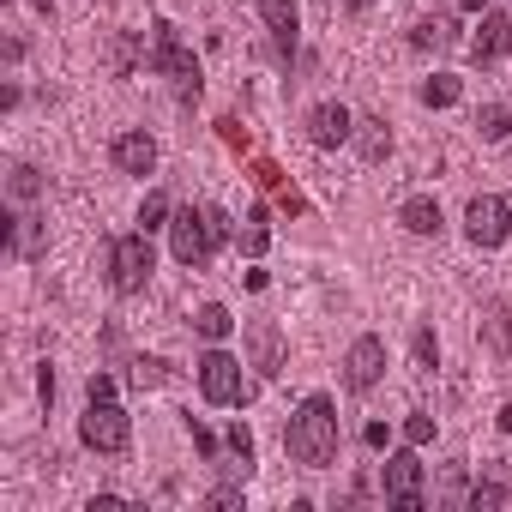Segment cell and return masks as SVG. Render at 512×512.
Wrapping results in <instances>:
<instances>
[{
	"mask_svg": "<svg viewBox=\"0 0 512 512\" xmlns=\"http://www.w3.org/2000/svg\"><path fill=\"white\" fill-rule=\"evenodd\" d=\"M284 446H290V458H296L302 470H326V464L338 458V410H332L326 392H308V398H302V410H296L290 428H284Z\"/></svg>",
	"mask_w": 512,
	"mask_h": 512,
	"instance_id": "obj_1",
	"label": "cell"
},
{
	"mask_svg": "<svg viewBox=\"0 0 512 512\" xmlns=\"http://www.w3.org/2000/svg\"><path fill=\"white\" fill-rule=\"evenodd\" d=\"M229 241V217H223V205H181L175 217H169V247H175V260L181 266H205L211 253Z\"/></svg>",
	"mask_w": 512,
	"mask_h": 512,
	"instance_id": "obj_2",
	"label": "cell"
},
{
	"mask_svg": "<svg viewBox=\"0 0 512 512\" xmlns=\"http://www.w3.org/2000/svg\"><path fill=\"white\" fill-rule=\"evenodd\" d=\"M151 67H157L163 79H175L181 103H199L205 79H199V61H193V49L175 37V25H157V31H151Z\"/></svg>",
	"mask_w": 512,
	"mask_h": 512,
	"instance_id": "obj_3",
	"label": "cell"
},
{
	"mask_svg": "<svg viewBox=\"0 0 512 512\" xmlns=\"http://www.w3.org/2000/svg\"><path fill=\"white\" fill-rule=\"evenodd\" d=\"M151 272H157V253H151V235H145V229H133V235H121V241L109 247V284H115L121 296L145 290Z\"/></svg>",
	"mask_w": 512,
	"mask_h": 512,
	"instance_id": "obj_4",
	"label": "cell"
},
{
	"mask_svg": "<svg viewBox=\"0 0 512 512\" xmlns=\"http://www.w3.org/2000/svg\"><path fill=\"white\" fill-rule=\"evenodd\" d=\"M79 440H85L91 452H127L133 422H127V410H121L115 398H91V410H85V422H79Z\"/></svg>",
	"mask_w": 512,
	"mask_h": 512,
	"instance_id": "obj_5",
	"label": "cell"
},
{
	"mask_svg": "<svg viewBox=\"0 0 512 512\" xmlns=\"http://www.w3.org/2000/svg\"><path fill=\"white\" fill-rule=\"evenodd\" d=\"M199 392H205V404H241V398H247L241 362H235L229 350H205V356H199Z\"/></svg>",
	"mask_w": 512,
	"mask_h": 512,
	"instance_id": "obj_6",
	"label": "cell"
},
{
	"mask_svg": "<svg viewBox=\"0 0 512 512\" xmlns=\"http://www.w3.org/2000/svg\"><path fill=\"white\" fill-rule=\"evenodd\" d=\"M506 229H512V205H506V199L476 193V199L464 205V235H470L476 247H500V241H506Z\"/></svg>",
	"mask_w": 512,
	"mask_h": 512,
	"instance_id": "obj_7",
	"label": "cell"
},
{
	"mask_svg": "<svg viewBox=\"0 0 512 512\" xmlns=\"http://www.w3.org/2000/svg\"><path fill=\"white\" fill-rule=\"evenodd\" d=\"M386 506H398V512H422V458H416V446L386 458Z\"/></svg>",
	"mask_w": 512,
	"mask_h": 512,
	"instance_id": "obj_8",
	"label": "cell"
},
{
	"mask_svg": "<svg viewBox=\"0 0 512 512\" xmlns=\"http://www.w3.org/2000/svg\"><path fill=\"white\" fill-rule=\"evenodd\" d=\"M380 374H386V344H380L374 332H362V338L344 350V386H350V392H374Z\"/></svg>",
	"mask_w": 512,
	"mask_h": 512,
	"instance_id": "obj_9",
	"label": "cell"
},
{
	"mask_svg": "<svg viewBox=\"0 0 512 512\" xmlns=\"http://www.w3.org/2000/svg\"><path fill=\"white\" fill-rule=\"evenodd\" d=\"M506 55H512V19L506 13H482V31L470 37V61L476 67H494Z\"/></svg>",
	"mask_w": 512,
	"mask_h": 512,
	"instance_id": "obj_10",
	"label": "cell"
},
{
	"mask_svg": "<svg viewBox=\"0 0 512 512\" xmlns=\"http://www.w3.org/2000/svg\"><path fill=\"white\" fill-rule=\"evenodd\" d=\"M247 350H253L260 380H278V374H284V332H278L272 320H253V326H247Z\"/></svg>",
	"mask_w": 512,
	"mask_h": 512,
	"instance_id": "obj_11",
	"label": "cell"
},
{
	"mask_svg": "<svg viewBox=\"0 0 512 512\" xmlns=\"http://www.w3.org/2000/svg\"><path fill=\"white\" fill-rule=\"evenodd\" d=\"M350 133H356V115H350L344 103H320V109L308 115V139H314L320 151H338Z\"/></svg>",
	"mask_w": 512,
	"mask_h": 512,
	"instance_id": "obj_12",
	"label": "cell"
},
{
	"mask_svg": "<svg viewBox=\"0 0 512 512\" xmlns=\"http://www.w3.org/2000/svg\"><path fill=\"white\" fill-rule=\"evenodd\" d=\"M109 157H115L121 175H151V169H157V139H151V133H121V139L109 145Z\"/></svg>",
	"mask_w": 512,
	"mask_h": 512,
	"instance_id": "obj_13",
	"label": "cell"
},
{
	"mask_svg": "<svg viewBox=\"0 0 512 512\" xmlns=\"http://www.w3.org/2000/svg\"><path fill=\"white\" fill-rule=\"evenodd\" d=\"M260 19H266L278 55H290L296 49V31H302V7H296V0H260Z\"/></svg>",
	"mask_w": 512,
	"mask_h": 512,
	"instance_id": "obj_14",
	"label": "cell"
},
{
	"mask_svg": "<svg viewBox=\"0 0 512 512\" xmlns=\"http://www.w3.org/2000/svg\"><path fill=\"white\" fill-rule=\"evenodd\" d=\"M253 187H266V193H278V205H284L290 217H302V211H308V199H302V193H296V187L284 181V169H278L272 157H253Z\"/></svg>",
	"mask_w": 512,
	"mask_h": 512,
	"instance_id": "obj_15",
	"label": "cell"
},
{
	"mask_svg": "<svg viewBox=\"0 0 512 512\" xmlns=\"http://www.w3.org/2000/svg\"><path fill=\"white\" fill-rule=\"evenodd\" d=\"M398 223H404L410 235H440V229H446V217H440V199H428V193L404 199V205H398Z\"/></svg>",
	"mask_w": 512,
	"mask_h": 512,
	"instance_id": "obj_16",
	"label": "cell"
},
{
	"mask_svg": "<svg viewBox=\"0 0 512 512\" xmlns=\"http://www.w3.org/2000/svg\"><path fill=\"white\" fill-rule=\"evenodd\" d=\"M482 338L500 350V362H512V308L506 302H488L482 308Z\"/></svg>",
	"mask_w": 512,
	"mask_h": 512,
	"instance_id": "obj_17",
	"label": "cell"
},
{
	"mask_svg": "<svg viewBox=\"0 0 512 512\" xmlns=\"http://www.w3.org/2000/svg\"><path fill=\"white\" fill-rule=\"evenodd\" d=\"M428 109H452L458 97H464V79H452V73H434V79H422V91H416Z\"/></svg>",
	"mask_w": 512,
	"mask_h": 512,
	"instance_id": "obj_18",
	"label": "cell"
},
{
	"mask_svg": "<svg viewBox=\"0 0 512 512\" xmlns=\"http://www.w3.org/2000/svg\"><path fill=\"white\" fill-rule=\"evenodd\" d=\"M193 332H199V338H211V344H223V338L235 332V320H229V308H223V302H205V308L193 314Z\"/></svg>",
	"mask_w": 512,
	"mask_h": 512,
	"instance_id": "obj_19",
	"label": "cell"
},
{
	"mask_svg": "<svg viewBox=\"0 0 512 512\" xmlns=\"http://www.w3.org/2000/svg\"><path fill=\"white\" fill-rule=\"evenodd\" d=\"M476 133H482L488 145H506V133H512V109H506V103H488V109L476 115Z\"/></svg>",
	"mask_w": 512,
	"mask_h": 512,
	"instance_id": "obj_20",
	"label": "cell"
},
{
	"mask_svg": "<svg viewBox=\"0 0 512 512\" xmlns=\"http://www.w3.org/2000/svg\"><path fill=\"white\" fill-rule=\"evenodd\" d=\"M458 37V25H446V19H428V25H416L410 31V49H446Z\"/></svg>",
	"mask_w": 512,
	"mask_h": 512,
	"instance_id": "obj_21",
	"label": "cell"
},
{
	"mask_svg": "<svg viewBox=\"0 0 512 512\" xmlns=\"http://www.w3.org/2000/svg\"><path fill=\"white\" fill-rule=\"evenodd\" d=\"M266 241H272V229H266V205H253V217H247V229H241V253H253V260H260Z\"/></svg>",
	"mask_w": 512,
	"mask_h": 512,
	"instance_id": "obj_22",
	"label": "cell"
},
{
	"mask_svg": "<svg viewBox=\"0 0 512 512\" xmlns=\"http://www.w3.org/2000/svg\"><path fill=\"white\" fill-rule=\"evenodd\" d=\"M169 193H145V205H139V229L151 235V229H169Z\"/></svg>",
	"mask_w": 512,
	"mask_h": 512,
	"instance_id": "obj_23",
	"label": "cell"
},
{
	"mask_svg": "<svg viewBox=\"0 0 512 512\" xmlns=\"http://www.w3.org/2000/svg\"><path fill=\"white\" fill-rule=\"evenodd\" d=\"M127 380H133V386H139V392H157V386H163V380H169V362H157V356H139V362H133V374H127Z\"/></svg>",
	"mask_w": 512,
	"mask_h": 512,
	"instance_id": "obj_24",
	"label": "cell"
},
{
	"mask_svg": "<svg viewBox=\"0 0 512 512\" xmlns=\"http://www.w3.org/2000/svg\"><path fill=\"white\" fill-rule=\"evenodd\" d=\"M386 151H392V133H386L380 121H362V157H368V163H380Z\"/></svg>",
	"mask_w": 512,
	"mask_h": 512,
	"instance_id": "obj_25",
	"label": "cell"
},
{
	"mask_svg": "<svg viewBox=\"0 0 512 512\" xmlns=\"http://www.w3.org/2000/svg\"><path fill=\"white\" fill-rule=\"evenodd\" d=\"M7 187H13V199H37V193H43V169H37V163H19Z\"/></svg>",
	"mask_w": 512,
	"mask_h": 512,
	"instance_id": "obj_26",
	"label": "cell"
},
{
	"mask_svg": "<svg viewBox=\"0 0 512 512\" xmlns=\"http://www.w3.org/2000/svg\"><path fill=\"white\" fill-rule=\"evenodd\" d=\"M13 247H19V253H37V247H43L37 217H13Z\"/></svg>",
	"mask_w": 512,
	"mask_h": 512,
	"instance_id": "obj_27",
	"label": "cell"
},
{
	"mask_svg": "<svg viewBox=\"0 0 512 512\" xmlns=\"http://www.w3.org/2000/svg\"><path fill=\"white\" fill-rule=\"evenodd\" d=\"M217 139H223L229 151H247V145H253V139H247V127H241L235 115H223V121H217Z\"/></svg>",
	"mask_w": 512,
	"mask_h": 512,
	"instance_id": "obj_28",
	"label": "cell"
},
{
	"mask_svg": "<svg viewBox=\"0 0 512 512\" xmlns=\"http://www.w3.org/2000/svg\"><path fill=\"white\" fill-rule=\"evenodd\" d=\"M416 368H440V338H434L428 326L416 332Z\"/></svg>",
	"mask_w": 512,
	"mask_h": 512,
	"instance_id": "obj_29",
	"label": "cell"
},
{
	"mask_svg": "<svg viewBox=\"0 0 512 512\" xmlns=\"http://www.w3.org/2000/svg\"><path fill=\"white\" fill-rule=\"evenodd\" d=\"M470 506H476V512H482V506H506V488H500V482H476V488H470Z\"/></svg>",
	"mask_w": 512,
	"mask_h": 512,
	"instance_id": "obj_30",
	"label": "cell"
},
{
	"mask_svg": "<svg viewBox=\"0 0 512 512\" xmlns=\"http://www.w3.org/2000/svg\"><path fill=\"white\" fill-rule=\"evenodd\" d=\"M404 440H410V446H428V440H434V416H410V422H404Z\"/></svg>",
	"mask_w": 512,
	"mask_h": 512,
	"instance_id": "obj_31",
	"label": "cell"
},
{
	"mask_svg": "<svg viewBox=\"0 0 512 512\" xmlns=\"http://www.w3.org/2000/svg\"><path fill=\"white\" fill-rule=\"evenodd\" d=\"M187 434H193V446H199L205 458H217V440H211V428H205V422H193V416H187Z\"/></svg>",
	"mask_w": 512,
	"mask_h": 512,
	"instance_id": "obj_32",
	"label": "cell"
},
{
	"mask_svg": "<svg viewBox=\"0 0 512 512\" xmlns=\"http://www.w3.org/2000/svg\"><path fill=\"white\" fill-rule=\"evenodd\" d=\"M37 392H43V404H55V368L43 362V374H37Z\"/></svg>",
	"mask_w": 512,
	"mask_h": 512,
	"instance_id": "obj_33",
	"label": "cell"
},
{
	"mask_svg": "<svg viewBox=\"0 0 512 512\" xmlns=\"http://www.w3.org/2000/svg\"><path fill=\"white\" fill-rule=\"evenodd\" d=\"M85 392H91V398H115V380H109V374H91V386H85Z\"/></svg>",
	"mask_w": 512,
	"mask_h": 512,
	"instance_id": "obj_34",
	"label": "cell"
},
{
	"mask_svg": "<svg viewBox=\"0 0 512 512\" xmlns=\"http://www.w3.org/2000/svg\"><path fill=\"white\" fill-rule=\"evenodd\" d=\"M121 506H127L121 494H97V500H91V512H121Z\"/></svg>",
	"mask_w": 512,
	"mask_h": 512,
	"instance_id": "obj_35",
	"label": "cell"
},
{
	"mask_svg": "<svg viewBox=\"0 0 512 512\" xmlns=\"http://www.w3.org/2000/svg\"><path fill=\"white\" fill-rule=\"evenodd\" d=\"M344 7H350V13H368V7H374V0H344Z\"/></svg>",
	"mask_w": 512,
	"mask_h": 512,
	"instance_id": "obj_36",
	"label": "cell"
},
{
	"mask_svg": "<svg viewBox=\"0 0 512 512\" xmlns=\"http://www.w3.org/2000/svg\"><path fill=\"white\" fill-rule=\"evenodd\" d=\"M464 13H482V0H464Z\"/></svg>",
	"mask_w": 512,
	"mask_h": 512,
	"instance_id": "obj_37",
	"label": "cell"
}]
</instances>
